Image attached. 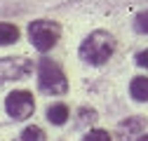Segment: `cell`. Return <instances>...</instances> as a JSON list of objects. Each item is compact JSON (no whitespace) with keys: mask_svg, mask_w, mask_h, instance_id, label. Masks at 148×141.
Returning a JSON list of instances; mask_svg holds the SVG:
<instances>
[{"mask_svg":"<svg viewBox=\"0 0 148 141\" xmlns=\"http://www.w3.org/2000/svg\"><path fill=\"white\" fill-rule=\"evenodd\" d=\"M115 52V38L108 31H94L89 33L80 45V59L92 64V66H101L106 64Z\"/></svg>","mask_w":148,"mask_h":141,"instance_id":"cell-1","label":"cell"},{"mask_svg":"<svg viewBox=\"0 0 148 141\" xmlns=\"http://www.w3.org/2000/svg\"><path fill=\"white\" fill-rule=\"evenodd\" d=\"M38 85L47 94H66L68 92V80L61 66L52 59H42L38 64Z\"/></svg>","mask_w":148,"mask_h":141,"instance_id":"cell-2","label":"cell"},{"mask_svg":"<svg viewBox=\"0 0 148 141\" xmlns=\"http://www.w3.org/2000/svg\"><path fill=\"white\" fill-rule=\"evenodd\" d=\"M59 24L54 21H45V19H38V21H31L28 24V38L33 42V47L38 52H49L54 45L59 42Z\"/></svg>","mask_w":148,"mask_h":141,"instance_id":"cell-3","label":"cell"},{"mask_svg":"<svg viewBox=\"0 0 148 141\" xmlns=\"http://www.w3.org/2000/svg\"><path fill=\"white\" fill-rule=\"evenodd\" d=\"M5 111H7V115L14 118V120H26V118H31L33 111H35L33 94L26 92V90H14V92H10L7 99H5Z\"/></svg>","mask_w":148,"mask_h":141,"instance_id":"cell-4","label":"cell"},{"mask_svg":"<svg viewBox=\"0 0 148 141\" xmlns=\"http://www.w3.org/2000/svg\"><path fill=\"white\" fill-rule=\"evenodd\" d=\"M33 70V61L26 57H5L0 59V82L21 80Z\"/></svg>","mask_w":148,"mask_h":141,"instance_id":"cell-5","label":"cell"},{"mask_svg":"<svg viewBox=\"0 0 148 141\" xmlns=\"http://www.w3.org/2000/svg\"><path fill=\"white\" fill-rule=\"evenodd\" d=\"M129 94L134 101H146L148 99V78L146 75H136L129 85Z\"/></svg>","mask_w":148,"mask_h":141,"instance_id":"cell-6","label":"cell"},{"mask_svg":"<svg viewBox=\"0 0 148 141\" xmlns=\"http://www.w3.org/2000/svg\"><path fill=\"white\" fill-rule=\"evenodd\" d=\"M47 120L52 125H64L68 120V106L66 103H52L47 108Z\"/></svg>","mask_w":148,"mask_h":141,"instance_id":"cell-7","label":"cell"},{"mask_svg":"<svg viewBox=\"0 0 148 141\" xmlns=\"http://www.w3.org/2000/svg\"><path fill=\"white\" fill-rule=\"evenodd\" d=\"M16 40H19V28H16L14 24L3 21L0 24V45H12Z\"/></svg>","mask_w":148,"mask_h":141,"instance_id":"cell-8","label":"cell"},{"mask_svg":"<svg viewBox=\"0 0 148 141\" xmlns=\"http://www.w3.org/2000/svg\"><path fill=\"white\" fill-rule=\"evenodd\" d=\"M21 141H47V136H45L42 127L31 125V127H26V129L21 132Z\"/></svg>","mask_w":148,"mask_h":141,"instance_id":"cell-9","label":"cell"},{"mask_svg":"<svg viewBox=\"0 0 148 141\" xmlns=\"http://www.w3.org/2000/svg\"><path fill=\"white\" fill-rule=\"evenodd\" d=\"M134 28L139 33H146L148 35V10H141L136 16H134Z\"/></svg>","mask_w":148,"mask_h":141,"instance_id":"cell-10","label":"cell"},{"mask_svg":"<svg viewBox=\"0 0 148 141\" xmlns=\"http://www.w3.org/2000/svg\"><path fill=\"white\" fill-rule=\"evenodd\" d=\"M82 141H110V134L103 132V129H89L82 136Z\"/></svg>","mask_w":148,"mask_h":141,"instance_id":"cell-11","label":"cell"},{"mask_svg":"<svg viewBox=\"0 0 148 141\" xmlns=\"http://www.w3.org/2000/svg\"><path fill=\"white\" fill-rule=\"evenodd\" d=\"M136 64L143 66V68H148V49H143V52H139V54H136Z\"/></svg>","mask_w":148,"mask_h":141,"instance_id":"cell-12","label":"cell"},{"mask_svg":"<svg viewBox=\"0 0 148 141\" xmlns=\"http://www.w3.org/2000/svg\"><path fill=\"white\" fill-rule=\"evenodd\" d=\"M136 141H148V134H141V136H139Z\"/></svg>","mask_w":148,"mask_h":141,"instance_id":"cell-13","label":"cell"}]
</instances>
